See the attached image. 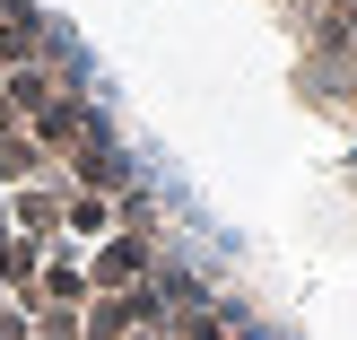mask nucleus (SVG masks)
<instances>
[{
  "label": "nucleus",
  "mask_w": 357,
  "mask_h": 340,
  "mask_svg": "<svg viewBox=\"0 0 357 340\" xmlns=\"http://www.w3.org/2000/svg\"><path fill=\"white\" fill-rule=\"evenodd\" d=\"M323 44H331V61L349 70V96H357V0H331L323 9Z\"/></svg>",
  "instance_id": "1"
}]
</instances>
